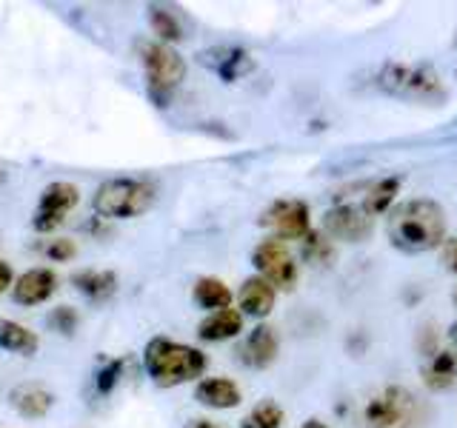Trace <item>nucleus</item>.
I'll list each match as a JSON object with an SVG mask.
<instances>
[{
	"label": "nucleus",
	"instance_id": "f257e3e1",
	"mask_svg": "<svg viewBox=\"0 0 457 428\" xmlns=\"http://www.w3.org/2000/svg\"><path fill=\"white\" fill-rule=\"evenodd\" d=\"M446 237V211L435 200H409L389 214V240L403 254H423Z\"/></svg>",
	"mask_w": 457,
	"mask_h": 428
},
{
	"label": "nucleus",
	"instance_id": "f03ea898",
	"mask_svg": "<svg viewBox=\"0 0 457 428\" xmlns=\"http://www.w3.org/2000/svg\"><path fill=\"white\" fill-rule=\"evenodd\" d=\"M143 363L152 380L161 385H180L189 383L197 374H204L206 368V357L204 351H197L186 342H171L166 337H154L146 342V351H143Z\"/></svg>",
	"mask_w": 457,
	"mask_h": 428
},
{
	"label": "nucleus",
	"instance_id": "7ed1b4c3",
	"mask_svg": "<svg viewBox=\"0 0 457 428\" xmlns=\"http://www.w3.org/2000/svg\"><path fill=\"white\" fill-rule=\"evenodd\" d=\"M154 185L149 180H137V177H114L106 180L104 185H97L92 206L100 218H112V220H129V218H140L154 206Z\"/></svg>",
	"mask_w": 457,
	"mask_h": 428
},
{
	"label": "nucleus",
	"instance_id": "20e7f679",
	"mask_svg": "<svg viewBox=\"0 0 457 428\" xmlns=\"http://www.w3.org/2000/svg\"><path fill=\"white\" fill-rule=\"evenodd\" d=\"M414 423H420V403L400 385L375 391L357 411L361 428H414Z\"/></svg>",
	"mask_w": 457,
	"mask_h": 428
},
{
	"label": "nucleus",
	"instance_id": "39448f33",
	"mask_svg": "<svg viewBox=\"0 0 457 428\" xmlns=\"http://www.w3.org/2000/svg\"><path fill=\"white\" fill-rule=\"evenodd\" d=\"M375 83L386 95L403 97V100H423V103H435V100L446 97V83L428 66L414 63H383Z\"/></svg>",
	"mask_w": 457,
	"mask_h": 428
},
{
	"label": "nucleus",
	"instance_id": "423d86ee",
	"mask_svg": "<svg viewBox=\"0 0 457 428\" xmlns=\"http://www.w3.org/2000/svg\"><path fill=\"white\" fill-rule=\"evenodd\" d=\"M140 63L146 69V83L154 97L175 92L186 78V61L163 43H140Z\"/></svg>",
	"mask_w": 457,
	"mask_h": 428
},
{
	"label": "nucleus",
	"instance_id": "0eeeda50",
	"mask_svg": "<svg viewBox=\"0 0 457 428\" xmlns=\"http://www.w3.org/2000/svg\"><path fill=\"white\" fill-rule=\"evenodd\" d=\"M252 263L254 268L261 271L257 277H263L269 285L275 289H292L295 280H297V263L295 257L289 254L283 240H263L261 246L254 249L252 254Z\"/></svg>",
	"mask_w": 457,
	"mask_h": 428
},
{
	"label": "nucleus",
	"instance_id": "6e6552de",
	"mask_svg": "<svg viewBox=\"0 0 457 428\" xmlns=\"http://www.w3.org/2000/svg\"><path fill=\"white\" fill-rule=\"evenodd\" d=\"M78 200H80V192H78L75 183H66V180L49 183L40 194L32 226L37 228V232H54V228L63 223L69 209L78 206Z\"/></svg>",
	"mask_w": 457,
	"mask_h": 428
},
{
	"label": "nucleus",
	"instance_id": "1a4fd4ad",
	"mask_svg": "<svg viewBox=\"0 0 457 428\" xmlns=\"http://www.w3.org/2000/svg\"><path fill=\"white\" fill-rule=\"evenodd\" d=\"M261 223L275 228L278 240H300L309 235V206L303 200H278L263 211Z\"/></svg>",
	"mask_w": 457,
	"mask_h": 428
},
{
	"label": "nucleus",
	"instance_id": "9d476101",
	"mask_svg": "<svg viewBox=\"0 0 457 428\" xmlns=\"http://www.w3.org/2000/svg\"><path fill=\"white\" fill-rule=\"evenodd\" d=\"M371 226H375V218H369V214L361 209V203H340L335 209H328L323 214V228L328 237L335 240H349V243H357L369 237Z\"/></svg>",
	"mask_w": 457,
	"mask_h": 428
},
{
	"label": "nucleus",
	"instance_id": "9b49d317",
	"mask_svg": "<svg viewBox=\"0 0 457 428\" xmlns=\"http://www.w3.org/2000/svg\"><path fill=\"white\" fill-rule=\"evenodd\" d=\"M197 61L226 83H235L240 78H246L254 69V57L240 46H212V49L200 52Z\"/></svg>",
	"mask_w": 457,
	"mask_h": 428
},
{
	"label": "nucleus",
	"instance_id": "f8f14e48",
	"mask_svg": "<svg viewBox=\"0 0 457 428\" xmlns=\"http://www.w3.org/2000/svg\"><path fill=\"white\" fill-rule=\"evenodd\" d=\"M237 357H240V363H246L249 368H266V366L275 363V357H278L275 328H269V325L252 328L249 337L240 342Z\"/></svg>",
	"mask_w": 457,
	"mask_h": 428
},
{
	"label": "nucleus",
	"instance_id": "ddd939ff",
	"mask_svg": "<svg viewBox=\"0 0 457 428\" xmlns=\"http://www.w3.org/2000/svg\"><path fill=\"white\" fill-rule=\"evenodd\" d=\"M57 289V277L49 268H29L26 275L14 280V303L21 306H37L46 303Z\"/></svg>",
	"mask_w": 457,
	"mask_h": 428
},
{
	"label": "nucleus",
	"instance_id": "4468645a",
	"mask_svg": "<svg viewBox=\"0 0 457 428\" xmlns=\"http://www.w3.org/2000/svg\"><path fill=\"white\" fill-rule=\"evenodd\" d=\"M423 383L432 391H446L457 383V351L454 349H437L426 357L420 368Z\"/></svg>",
	"mask_w": 457,
	"mask_h": 428
},
{
	"label": "nucleus",
	"instance_id": "2eb2a0df",
	"mask_svg": "<svg viewBox=\"0 0 457 428\" xmlns=\"http://www.w3.org/2000/svg\"><path fill=\"white\" fill-rule=\"evenodd\" d=\"M243 332V314L237 309H220L212 311L209 317L197 325L200 340L206 342H220V340H232Z\"/></svg>",
	"mask_w": 457,
	"mask_h": 428
},
{
	"label": "nucleus",
	"instance_id": "dca6fc26",
	"mask_svg": "<svg viewBox=\"0 0 457 428\" xmlns=\"http://www.w3.org/2000/svg\"><path fill=\"white\" fill-rule=\"evenodd\" d=\"M275 285H269L263 277H249L240 289V314H252V317H266L275 309Z\"/></svg>",
	"mask_w": 457,
	"mask_h": 428
},
{
	"label": "nucleus",
	"instance_id": "f3484780",
	"mask_svg": "<svg viewBox=\"0 0 457 428\" xmlns=\"http://www.w3.org/2000/svg\"><path fill=\"white\" fill-rule=\"evenodd\" d=\"M197 403H204L209 408H235L240 406V389H237V383H232L228 377H209L197 385Z\"/></svg>",
	"mask_w": 457,
	"mask_h": 428
},
{
	"label": "nucleus",
	"instance_id": "a211bd4d",
	"mask_svg": "<svg viewBox=\"0 0 457 428\" xmlns=\"http://www.w3.org/2000/svg\"><path fill=\"white\" fill-rule=\"evenodd\" d=\"M9 399H12V406L18 408V414H23V417H29V420L43 417V414H46L54 403L52 391H46L43 385H35V383L18 385V389L9 394Z\"/></svg>",
	"mask_w": 457,
	"mask_h": 428
},
{
	"label": "nucleus",
	"instance_id": "6ab92c4d",
	"mask_svg": "<svg viewBox=\"0 0 457 428\" xmlns=\"http://www.w3.org/2000/svg\"><path fill=\"white\" fill-rule=\"evenodd\" d=\"M40 346V340L35 332H29L26 325L14 323V320H0V349L12 351V354H35Z\"/></svg>",
	"mask_w": 457,
	"mask_h": 428
},
{
	"label": "nucleus",
	"instance_id": "aec40b11",
	"mask_svg": "<svg viewBox=\"0 0 457 428\" xmlns=\"http://www.w3.org/2000/svg\"><path fill=\"white\" fill-rule=\"evenodd\" d=\"M75 285L92 303H104L118 292V277H114V271H80L75 275Z\"/></svg>",
	"mask_w": 457,
	"mask_h": 428
},
{
	"label": "nucleus",
	"instance_id": "412c9836",
	"mask_svg": "<svg viewBox=\"0 0 457 428\" xmlns=\"http://www.w3.org/2000/svg\"><path fill=\"white\" fill-rule=\"evenodd\" d=\"M400 189V180L397 177H383L378 183H371L363 200H361V209L369 214V218H378V214H383L386 209L392 206V200Z\"/></svg>",
	"mask_w": 457,
	"mask_h": 428
},
{
	"label": "nucleus",
	"instance_id": "4be33fe9",
	"mask_svg": "<svg viewBox=\"0 0 457 428\" xmlns=\"http://www.w3.org/2000/svg\"><path fill=\"white\" fill-rule=\"evenodd\" d=\"M195 300L209 311H220L232 303V292H228V285L218 277H200L195 283Z\"/></svg>",
	"mask_w": 457,
	"mask_h": 428
},
{
	"label": "nucleus",
	"instance_id": "5701e85b",
	"mask_svg": "<svg viewBox=\"0 0 457 428\" xmlns=\"http://www.w3.org/2000/svg\"><path fill=\"white\" fill-rule=\"evenodd\" d=\"M280 425H283V408L275 403V399L257 403L240 423V428H280Z\"/></svg>",
	"mask_w": 457,
	"mask_h": 428
},
{
	"label": "nucleus",
	"instance_id": "b1692460",
	"mask_svg": "<svg viewBox=\"0 0 457 428\" xmlns=\"http://www.w3.org/2000/svg\"><path fill=\"white\" fill-rule=\"evenodd\" d=\"M149 23H152L157 37H163V40H183V26L175 18V12H169L163 6H152L149 9Z\"/></svg>",
	"mask_w": 457,
	"mask_h": 428
},
{
	"label": "nucleus",
	"instance_id": "393cba45",
	"mask_svg": "<svg viewBox=\"0 0 457 428\" xmlns=\"http://www.w3.org/2000/svg\"><path fill=\"white\" fill-rule=\"evenodd\" d=\"M303 257L312 263H326L328 257H332V243L318 232H309L303 237Z\"/></svg>",
	"mask_w": 457,
	"mask_h": 428
},
{
	"label": "nucleus",
	"instance_id": "a878e982",
	"mask_svg": "<svg viewBox=\"0 0 457 428\" xmlns=\"http://www.w3.org/2000/svg\"><path fill=\"white\" fill-rule=\"evenodd\" d=\"M123 368H126V360H109L104 368L97 371V380H95V385H97V394H109L114 385H118V380H120V374H123Z\"/></svg>",
	"mask_w": 457,
	"mask_h": 428
},
{
	"label": "nucleus",
	"instance_id": "bb28decb",
	"mask_svg": "<svg viewBox=\"0 0 457 428\" xmlns=\"http://www.w3.org/2000/svg\"><path fill=\"white\" fill-rule=\"evenodd\" d=\"M49 325L54 328V332H61V334H75V328H78V311L71 309V306L54 309L49 314Z\"/></svg>",
	"mask_w": 457,
	"mask_h": 428
},
{
	"label": "nucleus",
	"instance_id": "cd10ccee",
	"mask_svg": "<svg viewBox=\"0 0 457 428\" xmlns=\"http://www.w3.org/2000/svg\"><path fill=\"white\" fill-rule=\"evenodd\" d=\"M43 254L54 263H63V260H71V257L78 254V246H75V240L61 237V240H49L46 246H43Z\"/></svg>",
	"mask_w": 457,
	"mask_h": 428
},
{
	"label": "nucleus",
	"instance_id": "c85d7f7f",
	"mask_svg": "<svg viewBox=\"0 0 457 428\" xmlns=\"http://www.w3.org/2000/svg\"><path fill=\"white\" fill-rule=\"evenodd\" d=\"M443 263L449 271H457V240H449L446 249H443Z\"/></svg>",
	"mask_w": 457,
	"mask_h": 428
},
{
	"label": "nucleus",
	"instance_id": "c756f323",
	"mask_svg": "<svg viewBox=\"0 0 457 428\" xmlns=\"http://www.w3.org/2000/svg\"><path fill=\"white\" fill-rule=\"evenodd\" d=\"M9 285H12V268L4 260H0V294H4Z\"/></svg>",
	"mask_w": 457,
	"mask_h": 428
},
{
	"label": "nucleus",
	"instance_id": "7c9ffc66",
	"mask_svg": "<svg viewBox=\"0 0 457 428\" xmlns=\"http://www.w3.org/2000/svg\"><path fill=\"white\" fill-rule=\"evenodd\" d=\"M186 428H220V425H214L212 420H192V423H186Z\"/></svg>",
	"mask_w": 457,
	"mask_h": 428
},
{
	"label": "nucleus",
	"instance_id": "2f4dec72",
	"mask_svg": "<svg viewBox=\"0 0 457 428\" xmlns=\"http://www.w3.org/2000/svg\"><path fill=\"white\" fill-rule=\"evenodd\" d=\"M303 428H328V425L320 423V420H309V423H303Z\"/></svg>",
	"mask_w": 457,
	"mask_h": 428
},
{
	"label": "nucleus",
	"instance_id": "473e14b6",
	"mask_svg": "<svg viewBox=\"0 0 457 428\" xmlns=\"http://www.w3.org/2000/svg\"><path fill=\"white\" fill-rule=\"evenodd\" d=\"M452 337H454V340H457V323H454V325H452Z\"/></svg>",
	"mask_w": 457,
	"mask_h": 428
},
{
	"label": "nucleus",
	"instance_id": "72a5a7b5",
	"mask_svg": "<svg viewBox=\"0 0 457 428\" xmlns=\"http://www.w3.org/2000/svg\"><path fill=\"white\" fill-rule=\"evenodd\" d=\"M454 303H457V292H454Z\"/></svg>",
	"mask_w": 457,
	"mask_h": 428
}]
</instances>
